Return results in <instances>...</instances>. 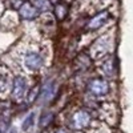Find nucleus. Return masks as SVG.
I'll use <instances>...</instances> for the list:
<instances>
[{"instance_id": "nucleus-7", "label": "nucleus", "mask_w": 133, "mask_h": 133, "mask_svg": "<svg viewBox=\"0 0 133 133\" xmlns=\"http://www.w3.org/2000/svg\"><path fill=\"white\" fill-rule=\"evenodd\" d=\"M69 14V5L65 2H59L53 8V15L57 20H64Z\"/></svg>"}, {"instance_id": "nucleus-8", "label": "nucleus", "mask_w": 133, "mask_h": 133, "mask_svg": "<svg viewBox=\"0 0 133 133\" xmlns=\"http://www.w3.org/2000/svg\"><path fill=\"white\" fill-rule=\"evenodd\" d=\"M29 3L41 14L49 12L52 9V2L51 0H29Z\"/></svg>"}, {"instance_id": "nucleus-10", "label": "nucleus", "mask_w": 133, "mask_h": 133, "mask_svg": "<svg viewBox=\"0 0 133 133\" xmlns=\"http://www.w3.org/2000/svg\"><path fill=\"white\" fill-rule=\"evenodd\" d=\"M24 3H25L24 0H5V5L11 11H19V8Z\"/></svg>"}, {"instance_id": "nucleus-14", "label": "nucleus", "mask_w": 133, "mask_h": 133, "mask_svg": "<svg viewBox=\"0 0 133 133\" xmlns=\"http://www.w3.org/2000/svg\"><path fill=\"white\" fill-rule=\"evenodd\" d=\"M56 133H66V132H65V130H63V129H60V130H57Z\"/></svg>"}, {"instance_id": "nucleus-13", "label": "nucleus", "mask_w": 133, "mask_h": 133, "mask_svg": "<svg viewBox=\"0 0 133 133\" xmlns=\"http://www.w3.org/2000/svg\"><path fill=\"white\" fill-rule=\"evenodd\" d=\"M33 118H35V115H33V113H31V116H28V117L25 118L24 124H23V129H24V130H28V129L33 125Z\"/></svg>"}, {"instance_id": "nucleus-9", "label": "nucleus", "mask_w": 133, "mask_h": 133, "mask_svg": "<svg viewBox=\"0 0 133 133\" xmlns=\"http://www.w3.org/2000/svg\"><path fill=\"white\" fill-rule=\"evenodd\" d=\"M8 91V75L0 71V96Z\"/></svg>"}, {"instance_id": "nucleus-4", "label": "nucleus", "mask_w": 133, "mask_h": 133, "mask_svg": "<svg viewBox=\"0 0 133 133\" xmlns=\"http://www.w3.org/2000/svg\"><path fill=\"white\" fill-rule=\"evenodd\" d=\"M71 123H72L73 128H76V129H84L89 125L91 116L88 112H85V110H77V112L72 116Z\"/></svg>"}, {"instance_id": "nucleus-1", "label": "nucleus", "mask_w": 133, "mask_h": 133, "mask_svg": "<svg viewBox=\"0 0 133 133\" xmlns=\"http://www.w3.org/2000/svg\"><path fill=\"white\" fill-rule=\"evenodd\" d=\"M24 66L25 69L29 72H37L43 68V64H44V59L40 55V52L37 51H28L24 56Z\"/></svg>"}, {"instance_id": "nucleus-11", "label": "nucleus", "mask_w": 133, "mask_h": 133, "mask_svg": "<svg viewBox=\"0 0 133 133\" xmlns=\"http://www.w3.org/2000/svg\"><path fill=\"white\" fill-rule=\"evenodd\" d=\"M53 120V113H51V112H45V113H43L41 116H40V127L41 128H45L47 125H49L51 124V121Z\"/></svg>"}, {"instance_id": "nucleus-6", "label": "nucleus", "mask_w": 133, "mask_h": 133, "mask_svg": "<svg viewBox=\"0 0 133 133\" xmlns=\"http://www.w3.org/2000/svg\"><path fill=\"white\" fill-rule=\"evenodd\" d=\"M17 15L23 20H35L39 16V11L33 7L29 2H25L17 11Z\"/></svg>"}, {"instance_id": "nucleus-3", "label": "nucleus", "mask_w": 133, "mask_h": 133, "mask_svg": "<svg viewBox=\"0 0 133 133\" xmlns=\"http://www.w3.org/2000/svg\"><path fill=\"white\" fill-rule=\"evenodd\" d=\"M27 93V80L23 76H16L12 83V97L15 100H21L24 98Z\"/></svg>"}, {"instance_id": "nucleus-5", "label": "nucleus", "mask_w": 133, "mask_h": 133, "mask_svg": "<svg viewBox=\"0 0 133 133\" xmlns=\"http://www.w3.org/2000/svg\"><path fill=\"white\" fill-rule=\"evenodd\" d=\"M88 91H89L93 96H104L109 91V85L105 80H92L88 85Z\"/></svg>"}, {"instance_id": "nucleus-12", "label": "nucleus", "mask_w": 133, "mask_h": 133, "mask_svg": "<svg viewBox=\"0 0 133 133\" xmlns=\"http://www.w3.org/2000/svg\"><path fill=\"white\" fill-rule=\"evenodd\" d=\"M103 73H105L107 76H113L115 73V66H113V61L112 59H109L104 63L103 65Z\"/></svg>"}, {"instance_id": "nucleus-2", "label": "nucleus", "mask_w": 133, "mask_h": 133, "mask_svg": "<svg viewBox=\"0 0 133 133\" xmlns=\"http://www.w3.org/2000/svg\"><path fill=\"white\" fill-rule=\"evenodd\" d=\"M110 19V14L108 11H100L96 15H93L87 23V29L89 31H96V29H100L101 27H104L107 24V21Z\"/></svg>"}]
</instances>
